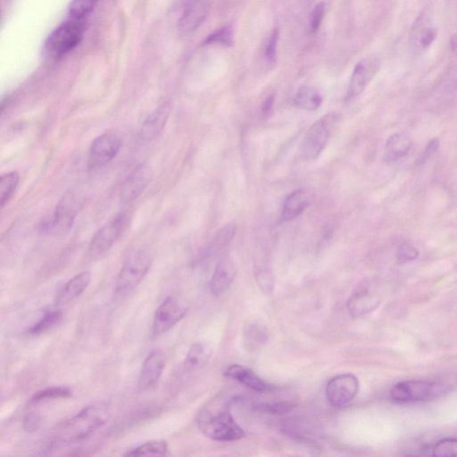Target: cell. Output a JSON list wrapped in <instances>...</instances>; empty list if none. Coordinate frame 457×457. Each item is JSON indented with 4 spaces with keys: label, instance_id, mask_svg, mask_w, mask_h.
<instances>
[{
    "label": "cell",
    "instance_id": "cell-1",
    "mask_svg": "<svg viewBox=\"0 0 457 457\" xmlns=\"http://www.w3.org/2000/svg\"><path fill=\"white\" fill-rule=\"evenodd\" d=\"M110 419V407L104 403L88 405L75 417L57 426L55 442L78 443L100 430Z\"/></svg>",
    "mask_w": 457,
    "mask_h": 457
},
{
    "label": "cell",
    "instance_id": "cell-2",
    "mask_svg": "<svg viewBox=\"0 0 457 457\" xmlns=\"http://www.w3.org/2000/svg\"><path fill=\"white\" fill-rule=\"evenodd\" d=\"M197 424L204 436L220 442H231L245 437V431L228 409L216 411L213 405L204 407L197 415Z\"/></svg>",
    "mask_w": 457,
    "mask_h": 457
},
{
    "label": "cell",
    "instance_id": "cell-3",
    "mask_svg": "<svg viewBox=\"0 0 457 457\" xmlns=\"http://www.w3.org/2000/svg\"><path fill=\"white\" fill-rule=\"evenodd\" d=\"M152 264L151 255L146 250L130 255L121 267L116 283V295L126 297L142 283Z\"/></svg>",
    "mask_w": 457,
    "mask_h": 457
},
{
    "label": "cell",
    "instance_id": "cell-4",
    "mask_svg": "<svg viewBox=\"0 0 457 457\" xmlns=\"http://www.w3.org/2000/svg\"><path fill=\"white\" fill-rule=\"evenodd\" d=\"M449 391V387L427 380H405L393 387L391 398L398 403L433 400Z\"/></svg>",
    "mask_w": 457,
    "mask_h": 457
},
{
    "label": "cell",
    "instance_id": "cell-5",
    "mask_svg": "<svg viewBox=\"0 0 457 457\" xmlns=\"http://www.w3.org/2000/svg\"><path fill=\"white\" fill-rule=\"evenodd\" d=\"M84 33V21L73 20L63 22L50 35L45 50L51 57H61L75 49Z\"/></svg>",
    "mask_w": 457,
    "mask_h": 457
},
{
    "label": "cell",
    "instance_id": "cell-6",
    "mask_svg": "<svg viewBox=\"0 0 457 457\" xmlns=\"http://www.w3.org/2000/svg\"><path fill=\"white\" fill-rule=\"evenodd\" d=\"M79 203L73 194L66 195L49 218L41 223L43 234L61 236L71 231L77 216Z\"/></svg>",
    "mask_w": 457,
    "mask_h": 457
},
{
    "label": "cell",
    "instance_id": "cell-7",
    "mask_svg": "<svg viewBox=\"0 0 457 457\" xmlns=\"http://www.w3.org/2000/svg\"><path fill=\"white\" fill-rule=\"evenodd\" d=\"M130 216L120 213L96 233L89 245V254L92 257H100L113 247L129 225Z\"/></svg>",
    "mask_w": 457,
    "mask_h": 457
},
{
    "label": "cell",
    "instance_id": "cell-8",
    "mask_svg": "<svg viewBox=\"0 0 457 457\" xmlns=\"http://www.w3.org/2000/svg\"><path fill=\"white\" fill-rule=\"evenodd\" d=\"M331 118H321L310 128L300 146L299 155L306 161H313L318 158L327 145L331 134Z\"/></svg>",
    "mask_w": 457,
    "mask_h": 457
},
{
    "label": "cell",
    "instance_id": "cell-9",
    "mask_svg": "<svg viewBox=\"0 0 457 457\" xmlns=\"http://www.w3.org/2000/svg\"><path fill=\"white\" fill-rule=\"evenodd\" d=\"M186 306L174 297H168L158 306L153 319L152 335L158 337L170 331L185 317Z\"/></svg>",
    "mask_w": 457,
    "mask_h": 457
},
{
    "label": "cell",
    "instance_id": "cell-10",
    "mask_svg": "<svg viewBox=\"0 0 457 457\" xmlns=\"http://www.w3.org/2000/svg\"><path fill=\"white\" fill-rule=\"evenodd\" d=\"M123 140L114 133H105L92 142L89 149L88 167L89 170L107 165L119 153Z\"/></svg>",
    "mask_w": 457,
    "mask_h": 457
},
{
    "label": "cell",
    "instance_id": "cell-11",
    "mask_svg": "<svg viewBox=\"0 0 457 457\" xmlns=\"http://www.w3.org/2000/svg\"><path fill=\"white\" fill-rule=\"evenodd\" d=\"M359 391V382L351 373H344L332 378L326 386V398L332 407L341 408L350 404Z\"/></svg>",
    "mask_w": 457,
    "mask_h": 457
},
{
    "label": "cell",
    "instance_id": "cell-12",
    "mask_svg": "<svg viewBox=\"0 0 457 457\" xmlns=\"http://www.w3.org/2000/svg\"><path fill=\"white\" fill-rule=\"evenodd\" d=\"M164 354L158 350L152 351L142 364L139 376L138 386L142 391L154 388L164 373Z\"/></svg>",
    "mask_w": 457,
    "mask_h": 457
},
{
    "label": "cell",
    "instance_id": "cell-13",
    "mask_svg": "<svg viewBox=\"0 0 457 457\" xmlns=\"http://www.w3.org/2000/svg\"><path fill=\"white\" fill-rule=\"evenodd\" d=\"M150 172L145 165L138 166L124 181L121 188L120 199L123 204H130L138 199L148 186Z\"/></svg>",
    "mask_w": 457,
    "mask_h": 457
},
{
    "label": "cell",
    "instance_id": "cell-14",
    "mask_svg": "<svg viewBox=\"0 0 457 457\" xmlns=\"http://www.w3.org/2000/svg\"><path fill=\"white\" fill-rule=\"evenodd\" d=\"M209 0H200L185 6L183 14L179 21L178 29L181 35L191 34L203 24L209 11Z\"/></svg>",
    "mask_w": 457,
    "mask_h": 457
},
{
    "label": "cell",
    "instance_id": "cell-15",
    "mask_svg": "<svg viewBox=\"0 0 457 457\" xmlns=\"http://www.w3.org/2000/svg\"><path fill=\"white\" fill-rule=\"evenodd\" d=\"M171 114V105L164 103L156 108L144 120L140 130V139L143 140H153L159 136L167 123Z\"/></svg>",
    "mask_w": 457,
    "mask_h": 457
},
{
    "label": "cell",
    "instance_id": "cell-16",
    "mask_svg": "<svg viewBox=\"0 0 457 457\" xmlns=\"http://www.w3.org/2000/svg\"><path fill=\"white\" fill-rule=\"evenodd\" d=\"M437 29L430 24L427 14L423 13L412 29L411 46L415 52L427 50L437 39Z\"/></svg>",
    "mask_w": 457,
    "mask_h": 457
},
{
    "label": "cell",
    "instance_id": "cell-17",
    "mask_svg": "<svg viewBox=\"0 0 457 457\" xmlns=\"http://www.w3.org/2000/svg\"><path fill=\"white\" fill-rule=\"evenodd\" d=\"M314 200L311 191L306 188L295 190L287 197L283 204L281 219L283 222H290L298 218L308 209Z\"/></svg>",
    "mask_w": 457,
    "mask_h": 457
},
{
    "label": "cell",
    "instance_id": "cell-18",
    "mask_svg": "<svg viewBox=\"0 0 457 457\" xmlns=\"http://www.w3.org/2000/svg\"><path fill=\"white\" fill-rule=\"evenodd\" d=\"M236 276V268L229 257L220 259L217 264L210 281V290L213 295L222 296L229 289Z\"/></svg>",
    "mask_w": 457,
    "mask_h": 457
},
{
    "label": "cell",
    "instance_id": "cell-19",
    "mask_svg": "<svg viewBox=\"0 0 457 457\" xmlns=\"http://www.w3.org/2000/svg\"><path fill=\"white\" fill-rule=\"evenodd\" d=\"M375 60L372 59H364L357 63L348 86L347 100H352L363 93L369 82L370 75L375 71Z\"/></svg>",
    "mask_w": 457,
    "mask_h": 457
},
{
    "label": "cell",
    "instance_id": "cell-20",
    "mask_svg": "<svg viewBox=\"0 0 457 457\" xmlns=\"http://www.w3.org/2000/svg\"><path fill=\"white\" fill-rule=\"evenodd\" d=\"M91 280V274L89 271H82V273L73 277L71 280L67 281L66 285L60 290L59 295L57 297V303L59 305H63V304H68L73 300L78 299L87 290Z\"/></svg>",
    "mask_w": 457,
    "mask_h": 457
},
{
    "label": "cell",
    "instance_id": "cell-21",
    "mask_svg": "<svg viewBox=\"0 0 457 457\" xmlns=\"http://www.w3.org/2000/svg\"><path fill=\"white\" fill-rule=\"evenodd\" d=\"M225 376L238 380L242 384L255 391L264 392L273 389V387L267 384L260 377L255 375L253 370L245 368V367L239 366V364L230 366L225 370Z\"/></svg>",
    "mask_w": 457,
    "mask_h": 457
},
{
    "label": "cell",
    "instance_id": "cell-22",
    "mask_svg": "<svg viewBox=\"0 0 457 457\" xmlns=\"http://www.w3.org/2000/svg\"><path fill=\"white\" fill-rule=\"evenodd\" d=\"M412 140L402 133H395L386 143L384 156L386 163H393L404 158L410 151Z\"/></svg>",
    "mask_w": 457,
    "mask_h": 457
},
{
    "label": "cell",
    "instance_id": "cell-23",
    "mask_svg": "<svg viewBox=\"0 0 457 457\" xmlns=\"http://www.w3.org/2000/svg\"><path fill=\"white\" fill-rule=\"evenodd\" d=\"M211 357V350L202 343L193 345L185 357L183 367L187 372L202 368L209 362Z\"/></svg>",
    "mask_w": 457,
    "mask_h": 457
},
{
    "label": "cell",
    "instance_id": "cell-24",
    "mask_svg": "<svg viewBox=\"0 0 457 457\" xmlns=\"http://www.w3.org/2000/svg\"><path fill=\"white\" fill-rule=\"evenodd\" d=\"M294 102L300 110L315 111L321 107L322 98L317 89L311 86H302L297 92Z\"/></svg>",
    "mask_w": 457,
    "mask_h": 457
},
{
    "label": "cell",
    "instance_id": "cell-25",
    "mask_svg": "<svg viewBox=\"0 0 457 457\" xmlns=\"http://www.w3.org/2000/svg\"><path fill=\"white\" fill-rule=\"evenodd\" d=\"M169 455L168 444L165 440H152L135 447L124 456H165Z\"/></svg>",
    "mask_w": 457,
    "mask_h": 457
},
{
    "label": "cell",
    "instance_id": "cell-26",
    "mask_svg": "<svg viewBox=\"0 0 457 457\" xmlns=\"http://www.w3.org/2000/svg\"><path fill=\"white\" fill-rule=\"evenodd\" d=\"M378 305V300L369 295V292H361L354 295L348 303L351 314L353 315H362L370 310L375 308Z\"/></svg>",
    "mask_w": 457,
    "mask_h": 457
},
{
    "label": "cell",
    "instance_id": "cell-27",
    "mask_svg": "<svg viewBox=\"0 0 457 457\" xmlns=\"http://www.w3.org/2000/svg\"><path fill=\"white\" fill-rule=\"evenodd\" d=\"M20 181V177L17 172H8L2 175L0 179V207L4 209L8 201L10 200L13 194L17 190Z\"/></svg>",
    "mask_w": 457,
    "mask_h": 457
},
{
    "label": "cell",
    "instance_id": "cell-28",
    "mask_svg": "<svg viewBox=\"0 0 457 457\" xmlns=\"http://www.w3.org/2000/svg\"><path fill=\"white\" fill-rule=\"evenodd\" d=\"M63 319V313L59 310H53V311L47 312L36 324L31 326L29 334L31 335H40L44 334L50 329L55 327L59 324Z\"/></svg>",
    "mask_w": 457,
    "mask_h": 457
},
{
    "label": "cell",
    "instance_id": "cell-29",
    "mask_svg": "<svg viewBox=\"0 0 457 457\" xmlns=\"http://www.w3.org/2000/svg\"><path fill=\"white\" fill-rule=\"evenodd\" d=\"M72 397V391L66 387H51L35 393L31 398V404L55 400V399L69 398Z\"/></svg>",
    "mask_w": 457,
    "mask_h": 457
},
{
    "label": "cell",
    "instance_id": "cell-30",
    "mask_svg": "<svg viewBox=\"0 0 457 457\" xmlns=\"http://www.w3.org/2000/svg\"><path fill=\"white\" fill-rule=\"evenodd\" d=\"M98 1V0H73L69 8L70 18L73 20L85 21Z\"/></svg>",
    "mask_w": 457,
    "mask_h": 457
},
{
    "label": "cell",
    "instance_id": "cell-31",
    "mask_svg": "<svg viewBox=\"0 0 457 457\" xmlns=\"http://www.w3.org/2000/svg\"><path fill=\"white\" fill-rule=\"evenodd\" d=\"M233 30L232 27H223L210 34L204 41V45H222V46L230 47L233 44Z\"/></svg>",
    "mask_w": 457,
    "mask_h": 457
},
{
    "label": "cell",
    "instance_id": "cell-32",
    "mask_svg": "<svg viewBox=\"0 0 457 457\" xmlns=\"http://www.w3.org/2000/svg\"><path fill=\"white\" fill-rule=\"evenodd\" d=\"M431 456L437 457H457V439L439 441L430 449Z\"/></svg>",
    "mask_w": 457,
    "mask_h": 457
},
{
    "label": "cell",
    "instance_id": "cell-33",
    "mask_svg": "<svg viewBox=\"0 0 457 457\" xmlns=\"http://www.w3.org/2000/svg\"><path fill=\"white\" fill-rule=\"evenodd\" d=\"M278 40H279V31H278V29H274L269 40H268L264 51V56L268 65L273 67L276 63Z\"/></svg>",
    "mask_w": 457,
    "mask_h": 457
},
{
    "label": "cell",
    "instance_id": "cell-34",
    "mask_svg": "<svg viewBox=\"0 0 457 457\" xmlns=\"http://www.w3.org/2000/svg\"><path fill=\"white\" fill-rule=\"evenodd\" d=\"M296 405L290 402L271 403V404H264L259 405V410L273 414H283L292 412Z\"/></svg>",
    "mask_w": 457,
    "mask_h": 457
},
{
    "label": "cell",
    "instance_id": "cell-35",
    "mask_svg": "<svg viewBox=\"0 0 457 457\" xmlns=\"http://www.w3.org/2000/svg\"><path fill=\"white\" fill-rule=\"evenodd\" d=\"M419 257V251L417 248L409 243H403L399 246L397 250V260L399 264H405L407 262L415 260Z\"/></svg>",
    "mask_w": 457,
    "mask_h": 457
},
{
    "label": "cell",
    "instance_id": "cell-36",
    "mask_svg": "<svg viewBox=\"0 0 457 457\" xmlns=\"http://www.w3.org/2000/svg\"><path fill=\"white\" fill-rule=\"evenodd\" d=\"M325 10L326 5L324 2L319 3L318 5L315 6L312 13L311 20H310V31H311V33H315L319 30L322 20H324Z\"/></svg>",
    "mask_w": 457,
    "mask_h": 457
},
{
    "label": "cell",
    "instance_id": "cell-37",
    "mask_svg": "<svg viewBox=\"0 0 457 457\" xmlns=\"http://www.w3.org/2000/svg\"><path fill=\"white\" fill-rule=\"evenodd\" d=\"M439 148L440 140L437 139L431 140L430 142L427 144L426 148H425L424 152L421 153V155L419 156V158L417 160V165H423L425 163L429 161V160L436 154Z\"/></svg>",
    "mask_w": 457,
    "mask_h": 457
},
{
    "label": "cell",
    "instance_id": "cell-38",
    "mask_svg": "<svg viewBox=\"0 0 457 457\" xmlns=\"http://www.w3.org/2000/svg\"><path fill=\"white\" fill-rule=\"evenodd\" d=\"M41 423L40 415L37 413H30L25 415L22 421V427L27 433H34L39 430Z\"/></svg>",
    "mask_w": 457,
    "mask_h": 457
},
{
    "label": "cell",
    "instance_id": "cell-39",
    "mask_svg": "<svg viewBox=\"0 0 457 457\" xmlns=\"http://www.w3.org/2000/svg\"><path fill=\"white\" fill-rule=\"evenodd\" d=\"M274 102V96H270V97H268L267 100H265L263 107H262V114H263V116L267 117L268 114H269L271 108H273Z\"/></svg>",
    "mask_w": 457,
    "mask_h": 457
},
{
    "label": "cell",
    "instance_id": "cell-40",
    "mask_svg": "<svg viewBox=\"0 0 457 457\" xmlns=\"http://www.w3.org/2000/svg\"><path fill=\"white\" fill-rule=\"evenodd\" d=\"M450 50L453 54L457 55V33L452 35L451 39H450Z\"/></svg>",
    "mask_w": 457,
    "mask_h": 457
},
{
    "label": "cell",
    "instance_id": "cell-41",
    "mask_svg": "<svg viewBox=\"0 0 457 457\" xmlns=\"http://www.w3.org/2000/svg\"><path fill=\"white\" fill-rule=\"evenodd\" d=\"M197 1H200V0H184V4L185 6H187L191 4H194V3H196Z\"/></svg>",
    "mask_w": 457,
    "mask_h": 457
},
{
    "label": "cell",
    "instance_id": "cell-42",
    "mask_svg": "<svg viewBox=\"0 0 457 457\" xmlns=\"http://www.w3.org/2000/svg\"><path fill=\"white\" fill-rule=\"evenodd\" d=\"M453 82L455 83V85L457 87V66L455 71H454L453 73Z\"/></svg>",
    "mask_w": 457,
    "mask_h": 457
}]
</instances>
